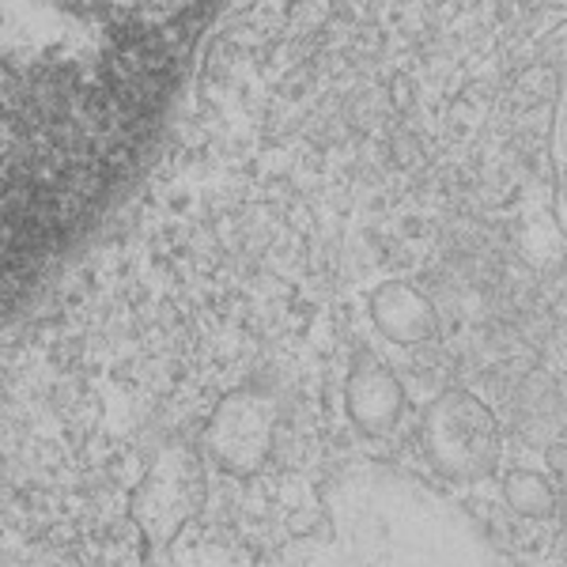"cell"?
<instances>
[{
	"label": "cell",
	"instance_id": "7a4b0ae2",
	"mask_svg": "<svg viewBox=\"0 0 567 567\" xmlns=\"http://www.w3.org/2000/svg\"><path fill=\"white\" fill-rule=\"evenodd\" d=\"M272 567H515L462 503L424 477L360 462L322 488L318 515Z\"/></svg>",
	"mask_w": 567,
	"mask_h": 567
},
{
	"label": "cell",
	"instance_id": "9c48e42d",
	"mask_svg": "<svg viewBox=\"0 0 567 567\" xmlns=\"http://www.w3.org/2000/svg\"><path fill=\"white\" fill-rule=\"evenodd\" d=\"M503 499H507V507H515L526 518H548L560 507V496H556L548 477L534 470H511L503 477Z\"/></svg>",
	"mask_w": 567,
	"mask_h": 567
},
{
	"label": "cell",
	"instance_id": "277c9868",
	"mask_svg": "<svg viewBox=\"0 0 567 567\" xmlns=\"http://www.w3.org/2000/svg\"><path fill=\"white\" fill-rule=\"evenodd\" d=\"M424 454L443 477L481 481L496 470L503 451L499 420L470 390H443L420 420Z\"/></svg>",
	"mask_w": 567,
	"mask_h": 567
},
{
	"label": "cell",
	"instance_id": "3957f363",
	"mask_svg": "<svg viewBox=\"0 0 567 567\" xmlns=\"http://www.w3.org/2000/svg\"><path fill=\"white\" fill-rule=\"evenodd\" d=\"M208 496L205 458L186 443L159 446L130 496V518L141 534V567H175V537L200 515Z\"/></svg>",
	"mask_w": 567,
	"mask_h": 567
},
{
	"label": "cell",
	"instance_id": "52a82bcc",
	"mask_svg": "<svg viewBox=\"0 0 567 567\" xmlns=\"http://www.w3.org/2000/svg\"><path fill=\"white\" fill-rule=\"evenodd\" d=\"M515 427L529 446H548L560 443L567 413H564V393L560 382L545 371H529L515 390Z\"/></svg>",
	"mask_w": 567,
	"mask_h": 567
},
{
	"label": "cell",
	"instance_id": "8992f818",
	"mask_svg": "<svg viewBox=\"0 0 567 567\" xmlns=\"http://www.w3.org/2000/svg\"><path fill=\"white\" fill-rule=\"evenodd\" d=\"M344 409L363 435L379 439L398 427L401 413H405V390L379 355L360 352L349 371V382H344Z\"/></svg>",
	"mask_w": 567,
	"mask_h": 567
},
{
	"label": "cell",
	"instance_id": "30bf717a",
	"mask_svg": "<svg viewBox=\"0 0 567 567\" xmlns=\"http://www.w3.org/2000/svg\"><path fill=\"white\" fill-rule=\"evenodd\" d=\"M548 465H553V473L560 477V503H564V526H567V443H556L548 446Z\"/></svg>",
	"mask_w": 567,
	"mask_h": 567
},
{
	"label": "cell",
	"instance_id": "ba28073f",
	"mask_svg": "<svg viewBox=\"0 0 567 567\" xmlns=\"http://www.w3.org/2000/svg\"><path fill=\"white\" fill-rule=\"evenodd\" d=\"M371 318L393 344H424L439 329L435 307L409 284H386V288L374 291Z\"/></svg>",
	"mask_w": 567,
	"mask_h": 567
},
{
	"label": "cell",
	"instance_id": "6da1fadb",
	"mask_svg": "<svg viewBox=\"0 0 567 567\" xmlns=\"http://www.w3.org/2000/svg\"><path fill=\"white\" fill-rule=\"evenodd\" d=\"M216 0H4V296L125 194Z\"/></svg>",
	"mask_w": 567,
	"mask_h": 567
},
{
	"label": "cell",
	"instance_id": "5b68a950",
	"mask_svg": "<svg viewBox=\"0 0 567 567\" xmlns=\"http://www.w3.org/2000/svg\"><path fill=\"white\" fill-rule=\"evenodd\" d=\"M280 424V405L269 390L243 386L216 401L205 424V451L224 473L254 477L272 454Z\"/></svg>",
	"mask_w": 567,
	"mask_h": 567
}]
</instances>
